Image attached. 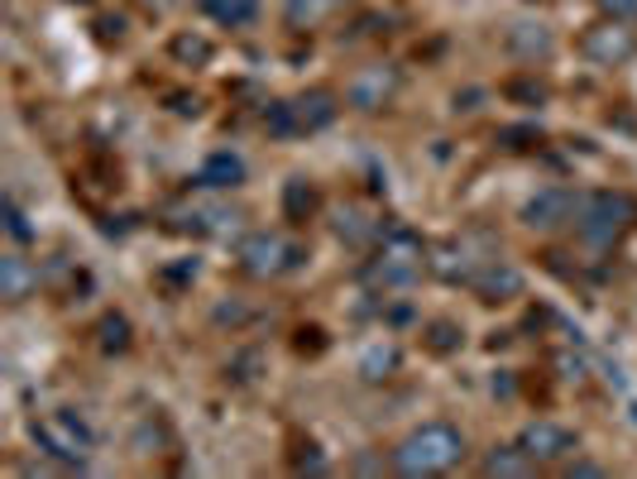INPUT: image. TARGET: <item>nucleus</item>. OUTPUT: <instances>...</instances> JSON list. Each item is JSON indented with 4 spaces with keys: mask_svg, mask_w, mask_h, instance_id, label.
Instances as JSON below:
<instances>
[{
    "mask_svg": "<svg viewBox=\"0 0 637 479\" xmlns=\"http://www.w3.org/2000/svg\"><path fill=\"white\" fill-rule=\"evenodd\" d=\"M466 460V436H460L450 422H422L393 446V470L407 479H432L446 475Z\"/></svg>",
    "mask_w": 637,
    "mask_h": 479,
    "instance_id": "1",
    "label": "nucleus"
},
{
    "mask_svg": "<svg viewBox=\"0 0 637 479\" xmlns=\"http://www.w3.org/2000/svg\"><path fill=\"white\" fill-rule=\"evenodd\" d=\"M422 269H427V249H422V239L413 231H403V225H393V231L379 235V245H375V255H369V264L360 269V278L379 292H393V288L413 283Z\"/></svg>",
    "mask_w": 637,
    "mask_h": 479,
    "instance_id": "2",
    "label": "nucleus"
},
{
    "mask_svg": "<svg viewBox=\"0 0 637 479\" xmlns=\"http://www.w3.org/2000/svg\"><path fill=\"white\" fill-rule=\"evenodd\" d=\"M575 231L594 249H614L623 235L637 231V197L633 192H590L580 202Z\"/></svg>",
    "mask_w": 637,
    "mask_h": 479,
    "instance_id": "3",
    "label": "nucleus"
},
{
    "mask_svg": "<svg viewBox=\"0 0 637 479\" xmlns=\"http://www.w3.org/2000/svg\"><path fill=\"white\" fill-rule=\"evenodd\" d=\"M30 436H34V446L44 450L48 460L68 465V470H87L91 450H97V436H91V427L77 417V412H68V408L34 417L30 422Z\"/></svg>",
    "mask_w": 637,
    "mask_h": 479,
    "instance_id": "4",
    "label": "nucleus"
},
{
    "mask_svg": "<svg viewBox=\"0 0 637 479\" xmlns=\"http://www.w3.org/2000/svg\"><path fill=\"white\" fill-rule=\"evenodd\" d=\"M235 259H241V269L249 278H283L302 264V245L288 235H278V231H255V235L241 239Z\"/></svg>",
    "mask_w": 637,
    "mask_h": 479,
    "instance_id": "5",
    "label": "nucleus"
},
{
    "mask_svg": "<svg viewBox=\"0 0 637 479\" xmlns=\"http://www.w3.org/2000/svg\"><path fill=\"white\" fill-rule=\"evenodd\" d=\"M580 53H585V63H594V68H623V63L637 58V34L623 20H600L580 34Z\"/></svg>",
    "mask_w": 637,
    "mask_h": 479,
    "instance_id": "6",
    "label": "nucleus"
},
{
    "mask_svg": "<svg viewBox=\"0 0 637 479\" xmlns=\"http://www.w3.org/2000/svg\"><path fill=\"white\" fill-rule=\"evenodd\" d=\"M580 202H585V197L556 182V188H541L533 202L523 207V221L533 225V231H561V225H575Z\"/></svg>",
    "mask_w": 637,
    "mask_h": 479,
    "instance_id": "7",
    "label": "nucleus"
},
{
    "mask_svg": "<svg viewBox=\"0 0 637 479\" xmlns=\"http://www.w3.org/2000/svg\"><path fill=\"white\" fill-rule=\"evenodd\" d=\"M398 87H403V77H398L393 63H375V68H365V73L350 77L345 101H350L355 111H383V105L398 97Z\"/></svg>",
    "mask_w": 637,
    "mask_h": 479,
    "instance_id": "8",
    "label": "nucleus"
},
{
    "mask_svg": "<svg viewBox=\"0 0 637 479\" xmlns=\"http://www.w3.org/2000/svg\"><path fill=\"white\" fill-rule=\"evenodd\" d=\"M517 450H523L533 465H556L575 450V432H566L561 422H547V417L527 422V427L517 432Z\"/></svg>",
    "mask_w": 637,
    "mask_h": 479,
    "instance_id": "9",
    "label": "nucleus"
},
{
    "mask_svg": "<svg viewBox=\"0 0 637 479\" xmlns=\"http://www.w3.org/2000/svg\"><path fill=\"white\" fill-rule=\"evenodd\" d=\"M470 292L484 302V308L513 302V298H523V269H513L509 259H484L470 278Z\"/></svg>",
    "mask_w": 637,
    "mask_h": 479,
    "instance_id": "10",
    "label": "nucleus"
},
{
    "mask_svg": "<svg viewBox=\"0 0 637 479\" xmlns=\"http://www.w3.org/2000/svg\"><path fill=\"white\" fill-rule=\"evenodd\" d=\"M480 264L484 259H474L460 239H436V245L427 249V274L442 278V283H466L470 288V278H474Z\"/></svg>",
    "mask_w": 637,
    "mask_h": 479,
    "instance_id": "11",
    "label": "nucleus"
},
{
    "mask_svg": "<svg viewBox=\"0 0 637 479\" xmlns=\"http://www.w3.org/2000/svg\"><path fill=\"white\" fill-rule=\"evenodd\" d=\"M336 115H340V97L331 87H312V91H302V97H293L298 135H316V130H326Z\"/></svg>",
    "mask_w": 637,
    "mask_h": 479,
    "instance_id": "12",
    "label": "nucleus"
},
{
    "mask_svg": "<svg viewBox=\"0 0 637 479\" xmlns=\"http://www.w3.org/2000/svg\"><path fill=\"white\" fill-rule=\"evenodd\" d=\"M503 44H509V53L517 63H547L556 53V38L547 24H509V34H503Z\"/></svg>",
    "mask_w": 637,
    "mask_h": 479,
    "instance_id": "13",
    "label": "nucleus"
},
{
    "mask_svg": "<svg viewBox=\"0 0 637 479\" xmlns=\"http://www.w3.org/2000/svg\"><path fill=\"white\" fill-rule=\"evenodd\" d=\"M38 288V269L34 259H24L20 249H10V255H0V298L10 302V308H20L24 298Z\"/></svg>",
    "mask_w": 637,
    "mask_h": 479,
    "instance_id": "14",
    "label": "nucleus"
},
{
    "mask_svg": "<svg viewBox=\"0 0 637 479\" xmlns=\"http://www.w3.org/2000/svg\"><path fill=\"white\" fill-rule=\"evenodd\" d=\"M355 0H288L283 5V20H288V30H322L326 20H336V15H345Z\"/></svg>",
    "mask_w": 637,
    "mask_h": 479,
    "instance_id": "15",
    "label": "nucleus"
},
{
    "mask_svg": "<svg viewBox=\"0 0 637 479\" xmlns=\"http://www.w3.org/2000/svg\"><path fill=\"white\" fill-rule=\"evenodd\" d=\"M379 235H383V221H375L365 207H340L336 211V239H345V245H355V249H369V245H379Z\"/></svg>",
    "mask_w": 637,
    "mask_h": 479,
    "instance_id": "16",
    "label": "nucleus"
},
{
    "mask_svg": "<svg viewBox=\"0 0 637 479\" xmlns=\"http://www.w3.org/2000/svg\"><path fill=\"white\" fill-rule=\"evenodd\" d=\"M197 182L202 188H241L245 182V158L241 154H231V149H216V154H206V164L202 172H197Z\"/></svg>",
    "mask_w": 637,
    "mask_h": 479,
    "instance_id": "17",
    "label": "nucleus"
},
{
    "mask_svg": "<svg viewBox=\"0 0 637 479\" xmlns=\"http://www.w3.org/2000/svg\"><path fill=\"white\" fill-rule=\"evenodd\" d=\"M168 58H172V63H182V68H206V63L216 58V44H211L206 34L182 30V34H172V38H168Z\"/></svg>",
    "mask_w": 637,
    "mask_h": 479,
    "instance_id": "18",
    "label": "nucleus"
},
{
    "mask_svg": "<svg viewBox=\"0 0 637 479\" xmlns=\"http://www.w3.org/2000/svg\"><path fill=\"white\" fill-rule=\"evenodd\" d=\"M206 20L225 24V30H245L249 20L259 15V0H197Z\"/></svg>",
    "mask_w": 637,
    "mask_h": 479,
    "instance_id": "19",
    "label": "nucleus"
},
{
    "mask_svg": "<svg viewBox=\"0 0 637 479\" xmlns=\"http://www.w3.org/2000/svg\"><path fill=\"white\" fill-rule=\"evenodd\" d=\"M316 207H322V192H316L308 178H288L283 182V216L288 221H312Z\"/></svg>",
    "mask_w": 637,
    "mask_h": 479,
    "instance_id": "20",
    "label": "nucleus"
},
{
    "mask_svg": "<svg viewBox=\"0 0 637 479\" xmlns=\"http://www.w3.org/2000/svg\"><path fill=\"white\" fill-rule=\"evenodd\" d=\"M422 345H427L432 355H456L460 345H466V326L460 322H450V316H436V322H427L422 326Z\"/></svg>",
    "mask_w": 637,
    "mask_h": 479,
    "instance_id": "21",
    "label": "nucleus"
},
{
    "mask_svg": "<svg viewBox=\"0 0 637 479\" xmlns=\"http://www.w3.org/2000/svg\"><path fill=\"white\" fill-rule=\"evenodd\" d=\"M130 341H135V326H130L125 312H105L101 322H97V345H101L105 355H125Z\"/></svg>",
    "mask_w": 637,
    "mask_h": 479,
    "instance_id": "22",
    "label": "nucleus"
},
{
    "mask_svg": "<svg viewBox=\"0 0 637 479\" xmlns=\"http://www.w3.org/2000/svg\"><path fill=\"white\" fill-rule=\"evenodd\" d=\"M537 465L523 456V450H517V442L513 446H499V450H489V456L480 460V475H489V479H509V475H533Z\"/></svg>",
    "mask_w": 637,
    "mask_h": 479,
    "instance_id": "23",
    "label": "nucleus"
},
{
    "mask_svg": "<svg viewBox=\"0 0 637 479\" xmlns=\"http://www.w3.org/2000/svg\"><path fill=\"white\" fill-rule=\"evenodd\" d=\"M541 140H547V130H541L537 120H523V125H503L499 130V149H509V154H533V149H541Z\"/></svg>",
    "mask_w": 637,
    "mask_h": 479,
    "instance_id": "24",
    "label": "nucleus"
},
{
    "mask_svg": "<svg viewBox=\"0 0 637 479\" xmlns=\"http://www.w3.org/2000/svg\"><path fill=\"white\" fill-rule=\"evenodd\" d=\"M393 369H398V345H375V350H365V359H360V375H365L369 383L389 379Z\"/></svg>",
    "mask_w": 637,
    "mask_h": 479,
    "instance_id": "25",
    "label": "nucleus"
},
{
    "mask_svg": "<svg viewBox=\"0 0 637 479\" xmlns=\"http://www.w3.org/2000/svg\"><path fill=\"white\" fill-rule=\"evenodd\" d=\"M503 97L509 101H517V105H541L547 101V82H541V77H513V82H503Z\"/></svg>",
    "mask_w": 637,
    "mask_h": 479,
    "instance_id": "26",
    "label": "nucleus"
},
{
    "mask_svg": "<svg viewBox=\"0 0 637 479\" xmlns=\"http://www.w3.org/2000/svg\"><path fill=\"white\" fill-rule=\"evenodd\" d=\"M5 235L15 239V245H30L34 239V225H30V216H24L20 202H5Z\"/></svg>",
    "mask_w": 637,
    "mask_h": 479,
    "instance_id": "27",
    "label": "nucleus"
},
{
    "mask_svg": "<svg viewBox=\"0 0 637 479\" xmlns=\"http://www.w3.org/2000/svg\"><path fill=\"white\" fill-rule=\"evenodd\" d=\"M293 470H312V475H322V470H326L322 446H316V442H298V450H293Z\"/></svg>",
    "mask_w": 637,
    "mask_h": 479,
    "instance_id": "28",
    "label": "nucleus"
},
{
    "mask_svg": "<svg viewBox=\"0 0 637 479\" xmlns=\"http://www.w3.org/2000/svg\"><path fill=\"white\" fill-rule=\"evenodd\" d=\"M604 20H623V24H637V0H594Z\"/></svg>",
    "mask_w": 637,
    "mask_h": 479,
    "instance_id": "29",
    "label": "nucleus"
},
{
    "mask_svg": "<svg viewBox=\"0 0 637 479\" xmlns=\"http://www.w3.org/2000/svg\"><path fill=\"white\" fill-rule=\"evenodd\" d=\"M293 345H298V355H322L326 350V331L322 326H302Z\"/></svg>",
    "mask_w": 637,
    "mask_h": 479,
    "instance_id": "30",
    "label": "nucleus"
},
{
    "mask_svg": "<svg viewBox=\"0 0 637 479\" xmlns=\"http://www.w3.org/2000/svg\"><path fill=\"white\" fill-rule=\"evenodd\" d=\"M125 15H101L97 20V38H101V44H121V38H125Z\"/></svg>",
    "mask_w": 637,
    "mask_h": 479,
    "instance_id": "31",
    "label": "nucleus"
},
{
    "mask_svg": "<svg viewBox=\"0 0 637 479\" xmlns=\"http://www.w3.org/2000/svg\"><path fill=\"white\" fill-rule=\"evenodd\" d=\"M197 278V259H182L178 269H164L158 274V283H172V288H182V283H192Z\"/></svg>",
    "mask_w": 637,
    "mask_h": 479,
    "instance_id": "32",
    "label": "nucleus"
},
{
    "mask_svg": "<svg viewBox=\"0 0 637 479\" xmlns=\"http://www.w3.org/2000/svg\"><path fill=\"white\" fill-rule=\"evenodd\" d=\"M566 475H570V479H575V475H580V479H594V475H604V465H594V460H570Z\"/></svg>",
    "mask_w": 637,
    "mask_h": 479,
    "instance_id": "33",
    "label": "nucleus"
},
{
    "mask_svg": "<svg viewBox=\"0 0 637 479\" xmlns=\"http://www.w3.org/2000/svg\"><path fill=\"white\" fill-rule=\"evenodd\" d=\"M556 369H561V379H580V375H585V359L561 355V359H556Z\"/></svg>",
    "mask_w": 637,
    "mask_h": 479,
    "instance_id": "34",
    "label": "nucleus"
},
{
    "mask_svg": "<svg viewBox=\"0 0 637 479\" xmlns=\"http://www.w3.org/2000/svg\"><path fill=\"white\" fill-rule=\"evenodd\" d=\"M144 5H149V10H158V15H164V10L172 5V0H144Z\"/></svg>",
    "mask_w": 637,
    "mask_h": 479,
    "instance_id": "35",
    "label": "nucleus"
},
{
    "mask_svg": "<svg viewBox=\"0 0 637 479\" xmlns=\"http://www.w3.org/2000/svg\"><path fill=\"white\" fill-rule=\"evenodd\" d=\"M68 5H97V0H68Z\"/></svg>",
    "mask_w": 637,
    "mask_h": 479,
    "instance_id": "36",
    "label": "nucleus"
}]
</instances>
